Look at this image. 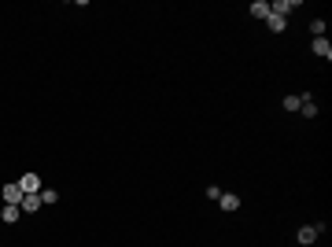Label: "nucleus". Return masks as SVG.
<instances>
[{
    "label": "nucleus",
    "mask_w": 332,
    "mask_h": 247,
    "mask_svg": "<svg viewBox=\"0 0 332 247\" xmlns=\"http://www.w3.org/2000/svg\"><path fill=\"white\" fill-rule=\"evenodd\" d=\"M22 188H19V181H11V184H4V207H19L22 203Z\"/></svg>",
    "instance_id": "1"
},
{
    "label": "nucleus",
    "mask_w": 332,
    "mask_h": 247,
    "mask_svg": "<svg viewBox=\"0 0 332 247\" xmlns=\"http://www.w3.org/2000/svg\"><path fill=\"white\" fill-rule=\"evenodd\" d=\"M19 188H22L26 196H37V192H41V177H37V174H22V177H19Z\"/></svg>",
    "instance_id": "2"
},
{
    "label": "nucleus",
    "mask_w": 332,
    "mask_h": 247,
    "mask_svg": "<svg viewBox=\"0 0 332 247\" xmlns=\"http://www.w3.org/2000/svg\"><path fill=\"white\" fill-rule=\"evenodd\" d=\"M310 48H314V56H321V59H332V44H328L325 37H314V44H310Z\"/></svg>",
    "instance_id": "3"
},
{
    "label": "nucleus",
    "mask_w": 332,
    "mask_h": 247,
    "mask_svg": "<svg viewBox=\"0 0 332 247\" xmlns=\"http://www.w3.org/2000/svg\"><path fill=\"white\" fill-rule=\"evenodd\" d=\"M19 210H22V214H37V210H41V196H22Z\"/></svg>",
    "instance_id": "4"
},
{
    "label": "nucleus",
    "mask_w": 332,
    "mask_h": 247,
    "mask_svg": "<svg viewBox=\"0 0 332 247\" xmlns=\"http://www.w3.org/2000/svg\"><path fill=\"white\" fill-rule=\"evenodd\" d=\"M314 240H318V225H303V229H299V243H303V247H310Z\"/></svg>",
    "instance_id": "5"
},
{
    "label": "nucleus",
    "mask_w": 332,
    "mask_h": 247,
    "mask_svg": "<svg viewBox=\"0 0 332 247\" xmlns=\"http://www.w3.org/2000/svg\"><path fill=\"white\" fill-rule=\"evenodd\" d=\"M288 11H295L292 0H277V4H270V15H280V19H288Z\"/></svg>",
    "instance_id": "6"
},
{
    "label": "nucleus",
    "mask_w": 332,
    "mask_h": 247,
    "mask_svg": "<svg viewBox=\"0 0 332 247\" xmlns=\"http://www.w3.org/2000/svg\"><path fill=\"white\" fill-rule=\"evenodd\" d=\"M221 210H240V196H233V192H221Z\"/></svg>",
    "instance_id": "7"
},
{
    "label": "nucleus",
    "mask_w": 332,
    "mask_h": 247,
    "mask_svg": "<svg viewBox=\"0 0 332 247\" xmlns=\"http://www.w3.org/2000/svg\"><path fill=\"white\" fill-rule=\"evenodd\" d=\"M19 218H22V210H19V207H4V210H0V222H8V225H15Z\"/></svg>",
    "instance_id": "8"
},
{
    "label": "nucleus",
    "mask_w": 332,
    "mask_h": 247,
    "mask_svg": "<svg viewBox=\"0 0 332 247\" xmlns=\"http://www.w3.org/2000/svg\"><path fill=\"white\" fill-rule=\"evenodd\" d=\"M251 15H255V19H270V4H266V0H255V4H251Z\"/></svg>",
    "instance_id": "9"
},
{
    "label": "nucleus",
    "mask_w": 332,
    "mask_h": 247,
    "mask_svg": "<svg viewBox=\"0 0 332 247\" xmlns=\"http://www.w3.org/2000/svg\"><path fill=\"white\" fill-rule=\"evenodd\" d=\"M266 26H270L273 34H284V26H288V19H280V15H270V19H266Z\"/></svg>",
    "instance_id": "10"
},
{
    "label": "nucleus",
    "mask_w": 332,
    "mask_h": 247,
    "mask_svg": "<svg viewBox=\"0 0 332 247\" xmlns=\"http://www.w3.org/2000/svg\"><path fill=\"white\" fill-rule=\"evenodd\" d=\"M37 196H41V207H52V203H56V199H59V196H56L52 188H41Z\"/></svg>",
    "instance_id": "11"
},
{
    "label": "nucleus",
    "mask_w": 332,
    "mask_h": 247,
    "mask_svg": "<svg viewBox=\"0 0 332 247\" xmlns=\"http://www.w3.org/2000/svg\"><path fill=\"white\" fill-rule=\"evenodd\" d=\"M310 34L314 37H325V19H310Z\"/></svg>",
    "instance_id": "12"
},
{
    "label": "nucleus",
    "mask_w": 332,
    "mask_h": 247,
    "mask_svg": "<svg viewBox=\"0 0 332 247\" xmlns=\"http://www.w3.org/2000/svg\"><path fill=\"white\" fill-rule=\"evenodd\" d=\"M280 103H284V111H299V103H303V100H299V96H284Z\"/></svg>",
    "instance_id": "13"
},
{
    "label": "nucleus",
    "mask_w": 332,
    "mask_h": 247,
    "mask_svg": "<svg viewBox=\"0 0 332 247\" xmlns=\"http://www.w3.org/2000/svg\"><path fill=\"white\" fill-rule=\"evenodd\" d=\"M207 199H221V188H218V184H207Z\"/></svg>",
    "instance_id": "14"
}]
</instances>
